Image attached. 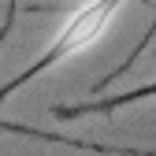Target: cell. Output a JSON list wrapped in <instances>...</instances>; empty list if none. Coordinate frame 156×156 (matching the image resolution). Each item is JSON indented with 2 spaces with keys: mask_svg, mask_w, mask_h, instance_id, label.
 <instances>
[{
  "mask_svg": "<svg viewBox=\"0 0 156 156\" xmlns=\"http://www.w3.org/2000/svg\"><path fill=\"white\" fill-rule=\"evenodd\" d=\"M141 101H156V78L152 82H141L134 89H123V93H112V97H93L86 104H71V108H52L56 119H82V115H115L130 104H141Z\"/></svg>",
  "mask_w": 156,
  "mask_h": 156,
  "instance_id": "7a4b0ae2",
  "label": "cell"
},
{
  "mask_svg": "<svg viewBox=\"0 0 156 156\" xmlns=\"http://www.w3.org/2000/svg\"><path fill=\"white\" fill-rule=\"evenodd\" d=\"M152 34H156V19H152V26L145 30V37H141V41H138V48H134V56H126V60H123L119 67H115V71H112V74L104 78V82H101V86H97V89H108V86H112V82H115V78H119V74H126V71H130V63H134V60H138V56H141V52L149 48V41H152ZM97 89H93V93H97Z\"/></svg>",
  "mask_w": 156,
  "mask_h": 156,
  "instance_id": "3957f363",
  "label": "cell"
},
{
  "mask_svg": "<svg viewBox=\"0 0 156 156\" xmlns=\"http://www.w3.org/2000/svg\"><path fill=\"white\" fill-rule=\"evenodd\" d=\"M123 4H126V0H86V4H82V8H78V11L67 19V23H63V30L48 41V48L37 56V60H34L26 71H19L15 78H8V82L0 86V104H4L11 93H19L26 82H34V78H41L45 71L67 63L71 56L86 52V48L97 41V37L108 30V23L115 19V11H119Z\"/></svg>",
  "mask_w": 156,
  "mask_h": 156,
  "instance_id": "6da1fadb",
  "label": "cell"
}]
</instances>
